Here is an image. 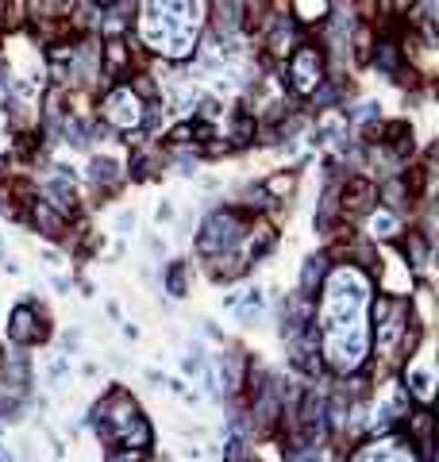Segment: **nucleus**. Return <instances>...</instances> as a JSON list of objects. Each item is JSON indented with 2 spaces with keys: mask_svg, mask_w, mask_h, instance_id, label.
<instances>
[{
  "mask_svg": "<svg viewBox=\"0 0 439 462\" xmlns=\"http://www.w3.org/2000/svg\"><path fill=\"white\" fill-rule=\"evenodd\" d=\"M23 224H28L31 231H39L43 239H50V243H62L66 231H70V216H62L47 197H35L28 209H23Z\"/></svg>",
  "mask_w": 439,
  "mask_h": 462,
  "instance_id": "6",
  "label": "nucleus"
},
{
  "mask_svg": "<svg viewBox=\"0 0 439 462\" xmlns=\"http://www.w3.org/2000/svg\"><path fill=\"white\" fill-rule=\"evenodd\" d=\"M251 216L243 204H220L204 216L201 224V235H197V254L209 259V254H220V251H236V243L243 235V227L251 224Z\"/></svg>",
  "mask_w": 439,
  "mask_h": 462,
  "instance_id": "1",
  "label": "nucleus"
},
{
  "mask_svg": "<svg viewBox=\"0 0 439 462\" xmlns=\"http://www.w3.org/2000/svg\"><path fill=\"white\" fill-rule=\"evenodd\" d=\"M258 185H263V192H266L270 201H281V204H286V201H293L297 185H301V170H293V166H286V170H274L270 177H263Z\"/></svg>",
  "mask_w": 439,
  "mask_h": 462,
  "instance_id": "11",
  "label": "nucleus"
},
{
  "mask_svg": "<svg viewBox=\"0 0 439 462\" xmlns=\"http://www.w3.org/2000/svg\"><path fill=\"white\" fill-rule=\"evenodd\" d=\"M328 77V55H324V47H316V43H297L293 47V55L286 58V89H289V97L297 100H308L313 97V89L320 85Z\"/></svg>",
  "mask_w": 439,
  "mask_h": 462,
  "instance_id": "3",
  "label": "nucleus"
},
{
  "mask_svg": "<svg viewBox=\"0 0 439 462\" xmlns=\"http://www.w3.org/2000/svg\"><path fill=\"white\" fill-rule=\"evenodd\" d=\"M8 339L16 346H43L50 339V316L43 304L23 301L8 312Z\"/></svg>",
  "mask_w": 439,
  "mask_h": 462,
  "instance_id": "4",
  "label": "nucleus"
},
{
  "mask_svg": "<svg viewBox=\"0 0 439 462\" xmlns=\"http://www.w3.org/2000/svg\"><path fill=\"white\" fill-rule=\"evenodd\" d=\"M301 38H305V35H301V28L293 23V16L270 12V20H266V55H270V62H286Z\"/></svg>",
  "mask_w": 439,
  "mask_h": 462,
  "instance_id": "7",
  "label": "nucleus"
},
{
  "mask_svg": "<svg viewBox=\"0 0 439 462\" xmlns=\"http://www.w3.org/2000/svg\"><path fill=\"white\" fill-rule=\"evenodd\" d=\"M228 143H231V150H247V147L258 143V120L247 108L236 112V124H231V132H228Z\"/></svg>",
  "mask_w": 439,
  "mask_h": 462,
  "instance_id": "13",
  "label": "nucleus"
},
{
  "mask_svg": "<svg viewBox=\"0 0 439 462\" xmlns=\"http://www.w3.org/2000/svg\"><path fill=\"white\" fill-rule=\"evenodd\" d=\"M358 224H363V227H358V235L370 239V243H378V247H382V243H397V235L405 231L401 216L390 212V209H382V204H374V209Z\"/></svg>",
  "mask_w": 439,
  "mask_h": 462,
  "instance_id": "8",
  "label": "nucleus"
},
{
  "mask_svg": "<svg viewBox=\"0 0 439 462\" xmlns=\"http://www.w3.org/2000/svg\"><path fill=\"white\" fill-rule=\"evenodd\" d=\"M97 116H100V124H105L108 132L127 135V132H139V127H143L147 100H139L127 81H116V85H108L105 93H100V100H97Z\"/></svg>",
  "mask_w": 439,
  "mask_h": 462,
  "instance_id": "2",
  "label": "nucleus"
},
{
  "mask_svg": "<svg viewBox=\"0 0 439 462\" xmlns=\"http://www.w3.org/2000/svg\"><path fill=\"white\" fill-rule=\"evenodd\" d=\"M116 4H120V0H89V8H93V12H108Z\"/></svg>",
  "mask_w": 439,
  "mask_h": 462,
  "instance_id": "17",
  "label": "nucleus"
},
{
  "mask_svg": "<svg viewBox=\"0 0 439 462\" xmlns=\"http://www.w3.org/2000/svg\"><path fill=\"white\" fill-rule=\"evenodd\" d=\"M378 204V185L366 174H343L340 182V220H363V216Z\"/></svg>",
  "mask_w": 439,
  "mask_h": 462,
  "instance_id": "5",
  "label": "nucleus"
},
{
  "mask_svg": "<svg viewBox=\"0 0 439 462\" xmlns=\"http://www.w3.org/2000/svg\"><path fill=\"white\" fill-rule=\"evenodd\" d=\"M247 270H251V262H243L239 251H220V254L204 259V274H209L216 286H231V281L247 278Z\"/></svg>",
  "mask_w": 439,
  "mask_h": 462,
  "instance_id": "9",
  "label": "nucleus"
},
{
  "mask_svg": "<svg viewBox=\"0 0 439 462\" xmlns=\"http://www.w3.org/2000/svg\"><path fill=\"white\" fill-rule=\"evenodd\" d=\"M335 262L328 259L324 251L313 254V259H305L301 266V286H297V293H305V297H320V286H324V278H328V270Z\"/></svg>",
  "mask_w": 439,
  "mask_h": 462,
  "instance_id": "10",
  "label": "nucleus"
},
{
  "mask_svg": "<svg viewBox=\"0 0 439 462\" xmlns=\"http://www.w3.org/2000/svg\"><path fill=\"white\" fill-rule=\"evenodd\" d=\"M189 262H170V270H166V289L174 293V297H185L189 293Z\"/></svg>",
  "mask_w": 439,
  "mask_h": 462,
  "instance_id": "16",
  "label": "nucleus"
},
{
  "mask_svg": "<svg viewBox=\"0 0 439 462\" xmlns=\"http://www.w3.org/2000/svg\"><path fill=\"white\" fill-rule=\"evenodd\" d=\"M105 462H154L151 447H108Z\"/></svg>",
  "mask_w": 439,
  "mask_h": 462,
  "instance_id": "15",
  "label": "nucleus"
},
{
  "mask_svg": "<svg viewBox=\"0 0 439 462\" xmlns=\"http://www.w3.org/2000/svg\"><path fill=\"white\" fill-rule=\"evenodd\" d=\"M239 28H243V0H216L212 4V31L231 38Z\"/></svg>",
  "mask_w": 439,
  "mask_h": 462,
  "instance_id": "12",
  "label": "nucleus"
},
{
  "mask_svg": "<svg viewBox=\"0 0 439 462\" xmlns=\"http://www.w3.org/2000/svg\"><path fill=\"white\" fill-rule=\"evenodd\" d=\"M374 43H378V38H374V28H370V23H358V28H355V35H351V55H355V62H363V66H366V62H370V55H374Z\"/></svg>",
  "mask_w": 439,
  "mask_h": 462,
  "instance_id": "14",
  "label": "nucleus"
}]
</instances>
